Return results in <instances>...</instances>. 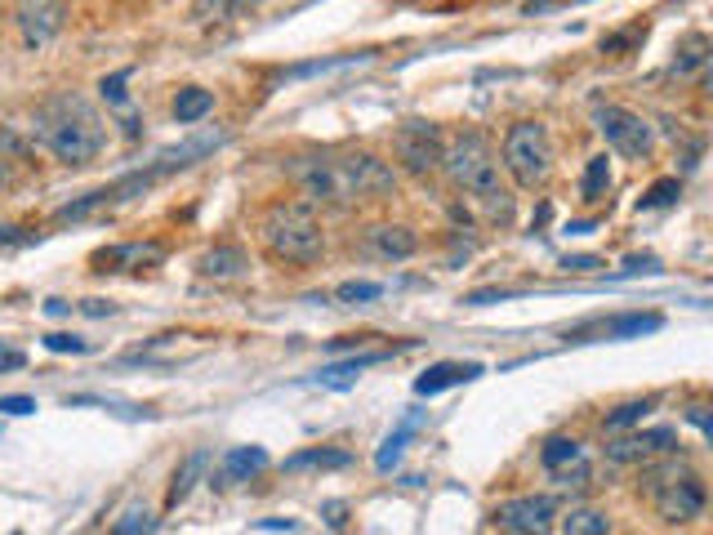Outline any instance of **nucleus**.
I'll return each mask as SVG.
<instances>
[{"mask_svg":"<svg viewBox=\"0 0 713 535\" xmlns=\"http://www.w3.org/2000/svg\"><path fill=\"white\" fill-rule=\"evenodd\" d=\"M562 268H567V273H597V268H607V263L593 259V254H567Z\"/></svg>","mask_w":713,"mask_h":535,"instance_id":"72a5a7b5","label":"nucleus"},{"mask_svg":"<svg viewBox=\"0 0 713 535\" xmlns=\"http://www.w3.org/2000/svg\"><path fill=\"white\" fill-rule=\"evenodd\" d=\"M259 241L272 259L290 268H312L325 254V233L308 201H272L259 219Z\"/></svg>","mask_w":713,"mask_h":535,"instance_id":"7ed1b4c3","label":"nucleus"},{"mask_svg":"<svg viewBox=\"0 0 713 535\" xmlns=\"http://www.w3.org/2000/svg\"><path fill=\"white\" fill-rule=\"evenodd\" d=\"M554 518H558V500L554 496H513V500L490 509V526L518 531V535L554 531Z\"/></svg>","mask_w":713,"mask_h":535,"instance_id":"1a4fd4ad","label":"nucleus"},{"mask_svg":"<svg viewBox=\"0 0 713 535\" xmlns=\"http://www.w3.org/2000/svg\"><path fill=\"white\" fill-rule=\"evenodd\" d=\"M5 183H10V170H5V160H0V192H5Z\"/></svg>","mask_w":713,"mask_h":535,"instance_id":"79ce46f5","label":"nucleus"},{"mask_svg":"<svg viewBox=\"0 0 713 535\" xmlns=\"http://www.w3.org/2000/svg\"><path fill=\"white\" fill-rule=\"evenodd\" d=\"M500 170H509V179L526 192L548 183V175H554V147H548V134L539 121L509 126V134L500 143Z\"/></svg>","mask_w":713,"mask_h":535,"instance_id":"423d86ee","label":"nucleus"},{"mask_svg":"<svg viewBox=\"0 0 713 535\" xmlns=\"http://www.w3.org/2000/svg\"><path fill=\"white\" fill-rule=\"evenodd\" d=\"M366 246H370L379 259H393V263H402V259L419 254V233H415V228H406V224H375V228L366 233Z\"/></svg>","mask_w":713,"mask_h":535,"instance_id":"ddd939ff","label":"nucleus"},{"mask_svg":"<svg viewBox=\"0 0 713 535\" xmlns=\"http://www.w3.org/2000/svg\"><path fill=\"white\" fill-rule=\"evenodd\" d=\"M161 263V246L152 241H121V246H103L90 259V273L107 277V273H139V268Z\"/></svg>","mask_w":713,"mask_h":535,"instance_id":"f8f14e48","label":"nucleus"},{"mask_svg":"<svg viewBox=\"0 0 713 535\" xmlns=\"http://www.w3.org/2000/svg\"><path fill=\"white\" fill-rule=\"evenodd\" d=\"M442 152H447V139H442V130L428 126V121H406L393 134V156L402 160V170H411V175H437V170H442Z\"/></svg>","mask_w":713,"mask_h":535,"instance_id":"0eeeda50","label":"nucleus"},{"mask_svg":"<svg viewBox=\"0 0 713 535\" xmlns=\"http://www.w3.org/2000/svg\"><path fill=\"white\" fill-rule=\"evenodd\" d=\"M562 535H607L611 531V518L602 509H571L562 513V522H554Z\"/></svg>","mask_w":713,"mask_h":535,"instance_id":"412c9836","label":"nucleus"},{"mask_svg":"<svg viewBox=\"0 0 713 535\" xmlns=\"http://www.w3.org/2000/svg\"><path fill=\"white\" fill-rule=\"evenodd\" d=\"M575 460H584V447L575 442V438H548L544 447H539V464L548 468V473H558V468H571Z\"/></svg>","mask_w":713,"mask_h":535,"instance_id":"393cba45","label":"nucleus"},{"mask_svg":"<svg viewBox=\"0 0 713 535\" xmlns=\"http://www.w3.org/2000/svg\"><path fill=\"white\" fill-rule=\"evenodd\" d=\"M597 130H602V139H607V143H611L620 156H629V160H646L651 147H655L651 126H646L638 112H629V107H616V103L597 107Z\"/></svg>","mask_w":713,"mask_h":535,"instance_id":"6e6552de","label":"nucleus"},{"mask_svg":"<svg viewBox=\"0 0 713 535\" xmlns=\"http://www.w3.org/2000/svg\"><path fill=\"white\" fill-rule=\"evenodd\" d=\"M678 197H682V179H678V175H669V179H655V183L642 192L638 210H665V205H674Z\"/></svg>","mask_w":713,"mask_h":535,"instance_id":"bb28decb","label":"nucleus"},{"mask_svg":"<svg viewBox=\"0 0 713 535\" xmlns=\"http://www.w3.org/2000/svg\"><path fill=\"white\" fill-rule=\"evenodd\" d=\"M642 491L651 496L655 513L669 526H687V522H700L704 509H709V487L704 477L682 460V455H661V464H651L642 473Z\"/></svg>","mask_w":713,"mask_h":535,"instance_id":"20e7f679","label":"nucleus"},{"mask_svg":"<svg viewBox=\"0 0 713 535\" xmlns=\"http://www.w3.org/2000/svg\"><path fill=\"white\" fill-rule=\"evenodd\" d=\"M687 419H691V424L700 428V433H709V428H713V424H709V411H704V406H691V411H687Z\"/></svg>","mask_w":713,"mask_h":535,"instance_id":"ea45409f","label":"nucleus"},{"mask_svg":"<svg viewBox=\"0 0 713 535\" xmlns=\"http://www.w3.org/2000/svg\"><path fill=\"white\" fill-rule=\"evenodd\" d=\"M23 156H32V143L14 126L0 121V160H23Z\"/></svg>","mask_w":713,"mask_h":535,"instance_id":"c85d7f7f","label":"nucleus"},{"mask_svg":"<svg viewBox=\"0 0 713 535\" xmlns=\"http://www.w3.org/2000/svg\"><path fill=\"white\" fill-rule=\"evenodd\" d=\"M411 428H415V419H411V424H406V428H397V433H393V438H389V442H383V451H379V455H375V464H379V468H383V473H389V468H393V464H397V460H402V447H406V438H411Z\"/></svg>","mask_w":713,"mask_h":535,"instance_id":"7c9ffc66","label":"nucleus"},{"mask_svg":"<svg viewBox=\"0 0 713 535\" xmlns=\"http://www.w3.org/2000/svg\"><path fill=\"white\" fill-rule=\"evenodd\" d=\"M321 518L331 522V526H344V522H348V504H344V500H325V504H321Z\"/></svg>","mask_w":713,"mask_h":535,"instance_id":"c9c22d12","label":"nucleus"},{"mask_svg":"<svg viewBox=\"0 0 713 535\" xmlns=\"http://www.w3.org/2000/svg\"><path fill=\"white\" fill-rule=\"evenodd\" d=\"M477 374H482L477 361H437V366H428L419 380H415V393L419 397H432V393H442V389H455V384L477 380Z\"/></svg>","mask_w":713,"mask_h":535,"instance_id":"4468645a","label":"nucleus"},{"mask_svg":"<svg viewBox=\"0 0 713 535\" xmlns=\"http://www.w3.org/2000/svg\"><path fill=\"white\" fill-rule=\"evenodd\" d=\"M353 455L348 451H335V447H312V451H299L286 460V473H304V468H348Z\"/></svg>","mask_w":713,"mask_h":535,"instance_id":"aec40b11","label":"nucleus"},{"mask_svg":"<svg viewBox=\"0 0 713 535\" xmlns=\"http://www.w3.org/2000/svg\"><path fill=\"white\" fill-rule=\"evenodd\" d=\"M0 411H5V415H32L36 402L32 397H0Z\"/></svg>","mask_w":713,"mask_h":535,"instance_id":"4c0bfd02","label":"nucleus"},{"mask_svg":"<svg viewBox=\"0 0 713 535\" xmlns=\"http://www.w3.org/2000/svg\"><path fill=\"white\" fill-rule=\"evenodd\" d=\"M205 468H210V451L205 447H197L179 468H175V482H170V496H166V504L170 509H179L188 496H192V487H197V482L205 477Z\"/></svg>","mask_w":713,"mask_h":535,"instance_id":"f3484780","label":"nucleus"},{"mask_svg":"<svg viewBox=\"0 0 713 535\" xmlns=\"http://www.w3.org/2000/svg\"><path fill=\"white\" fill-rule=\"evenodd\" d=\"M651 406H655L651 397H638V402H625V406H616V411H611L607 419H602V424H607V428H611V433H620V428H629V424H638V419H642V415H646Z\"/></svg>","mask_w":713,"mask_h":535,"instance_id":"cd10ccee","label":"nucleus"},{"mask_svg":"<svg viewBox=\"0 0 713 535\" xmlns=\"http://www.w3.org/2000/svg\"><path fill=\"white\" fill-rule=\"evenodd\" d=\"M611 188V160L607 152L602 156H589V170H584V183H580V197L584 201H602V192Z\"/></svg>","mask_w":713,"mask_h":535,"instance_id":"a878e982","label":"nucleus"},{"mask_svg":"<svg viewBox=\"0 0 713 535\" xmlns=\"http://www.w3.org/2000/svg\"><path fill=\"white\" fill-rule=\"evenodd\" d=\"M170 112H175L179 126H197V121H205V117L214 112V90H201V85L179 90L175 103H170Z\"/></svg>","mask_w":713,"mask_h":535,"instance_id":"a211bd4d","label":"nucleus"},{"mask_svg":"<svg viewBox=\"0 0 713 535\" xmlns=\"http://www.w3.org/2000/svg\"><path fill=\"white\" fill-rule=\"evenodd\" d=\"M442 170L455 183V192L473 197L490 224H509L513 219V192L500 175V156L490 152V143L482 134H460L447 143L442 152Z\"/></svg>","mask_w":713,"mask_h":535,"instance_id":"f03ea898","label":"nucleus"},{"mask_svg":"<svg viewBox=\"0 0 713 535\" xmlns=\"http://www.w3.org/2000/svg\"><path fill=\"white\" fill-rule=\"evenodd\" d=\"M259 468H268V451L263 447H233L224 455V482H241V477H250Z\"/></svg>","mask_w":713,"mask_h":535,"instance_id":"4be33fe9","label":"nucleus"},{"mask_svg":"<svg viewBox=\"0 0 713 535\" xmlns=\"http://www.w3.org/2000/svg\"><path fill=\"white\" fill-rule=\"evenodd\" d=\"M126 81H130V72L103 76V81H98V94H103V103L112 107V112H121V130L134 139V134H139V117H134V107H130V90H126Z\"/></svg>","mask_w":713,"mask_h":535,"instance_id":"dca6fc26","label":"nucleus"},{"mask_svg":"<svg viewBox=\"0 0 713 535\" xmlns=\"http://www.w3.org/2000/svg\"><path fill=\"white\" fill-rule=\"evenodd\" d=\"M250 531H299V522H290V518H259V522H250Z\"/></svg>","mask_w":713,"mask_h":535,"instance_id":"e433bc0d","label":"nucleus"},{"mask_svg":"<svg viewBox=\"0 0 713 535\" xmlns=\"http://www.w3.org/2000/svg\"><path fill=\"white\" fill-rule=\"evenodd\" d=\"M709 68V36L691 32L682 45H678V59H674V76H691V72H704Z\"/></svg>","mask_w":713,"mask_h":535,"instance_id":"5701e85b","label":"nucleus"},{"mask_svg":"<svg viewBox=\"0 0 713 535\" xmlns=\"http://www.w3.org/2000/svg\"><path fill=\"white\" fill-rule=\"evenodd\" d=\"M14 23H19L23 40H27L32 49H40V45H49L54 36L63 32V23H68V5H63V0H19Z\"/></svg>","mask_w":713,"mask_h":535,"instance_id":"9d476101","label":"nucleus"},{"mask_svg":"<svg viewBox=\"0 0 713 535\" xmlns=\"http://www.w3.org/2000/svg\"><path fill=\"white\" fill-rule=\"evenodd\" d=\"M112 531H117V535H134V531H156V518H152L147 509H130V513H126V518H121V522H117Z\"/></svg>","mask_w":713,"mask_h":535,"instance_id":"473e14b6","label":"nucleus"},{"mask_svg":"<svg viewBox=\"0 0 713 535\" xmlns=\"http://www.w3.org/2000/svg\"><path fill=\"white\" fill-rule=\"evenodd\" d=\"M379 295H383L379 282H344V286L335 290L340 304H370V299H379Z\"/></svg>","mask_w":713,"mask_h":535,"instance_id":"c756f323","label":"nucleus"},{"mask_svg":"<svg viewBox=\"0 0 713 535\" xmlns=\"http://www.w3.org/2000/svg\"><path fill=\"white\" fill-rule=\"evenodd\" d=\"M665 326V317H655V312H633V317H616V321H602V335H611V340H629V335H651V331H661Z\"/></svg>","mask_w":713,"mask_h":535,"instance_id":"b1692460","label":"nucleus"},{"mask_svg":"<svg viewBox=\"0 0 713 535\" xmlns=\"http://www.w3.org/2000/svg\"><path fill=\"white\" fill-rule=\"evenodd\" d=\"M389 353H361V357H348V361H335V366H325V370H317V380L321 384H331V389H348L357 374L366 370V366H375V361H383Z\"/></svg>","mask_w":713,"mask_h":535,"instance_id":"6ab92c4d","label":"nucleus"},{"mask_svg":"<svg viewBox=\"0 0 713 535\" xmlns=\"http://www.w3.org/2000/svg\"><path fill=\"white\" fill-rule=\"evenodd\" d=\"M27 366V353L14 348V344H0V370H23Z\"/></svg>","mask_w":713,"mask_h":535,"instance_id":"f704fd0d","label":"nucleus"},{"mask_svg":"<svg viewBox=\"0 0 713 535\" xmlns=\"http://www.w3.org/2000/svg\"><path fill=\"white\" fill-rule=\"evenodd\" d=\"M81 312H85V317H112V312H117V304H112V299H85V304H81Z\"/></svg>","mask_w":713,"mask_h":535,"instance_id":"58836bf2","label":"nucleus"},{"mask_svg":"<svg viewBox=\"0 0 713 535\" xmlns=\"http://www.w3.org/2000/svg\"><path fill=\"white\" fill-rule=\"evenodd\" d=\"M678 451V428H646V433H633V438H620L607 447V460L611 464H646L655 455H669Z\"/></svg>","mask_w":713,"mask_h":535,"instance_id":"9b49d317","label":"nucleus"},{"mask_svg":"<svg viewBox=\"0 0 713 535\" xmlns=\"http://www.w3.org/2000/svg\"><path fill=\"white\" fill-rule=\"evenodd\" d=\"M290 175L299 183V192L312 201V205H335V210H348L361 201L357 183H353V170H348V156L340 152H312V156H295L290 160Z\"/></svg>","mask_w":713,"mask_h":535,"instance_id":"39448f33","label":"nucleus"},{"mask_svg":"<svg viewBox=\"0 0 713 535\" xmlns=\"http://www.w3.org/2000/svg\"><path fill=\"white\" fill-rule=\"evenodd\" d=\"M45 348L49 353H90V340L68 335V331H54V335H45Z\"/></svg>","mask_w":713,"mask_h":535,"instance_id":"2f4dec72","label":"nucleus"},{"mask_svg":"<svg viewBox=\"0 0 713 535\" xmlns=\"http://www.w3.org/2000/svg\"><path fill=\"white\" fill-rule=\"evenodd\" d=\"M32 134H36V143H45L54 156H59L63 166H90L107 143L103 117L81 94H54L49 103H40Z\"/></svg>","mask_w":713,"mask_h":535,"instance_id":"f257e3e1","label":"nucleus"},{"mask_svg":"<svg viewBox=\"0 0 713 535\" xmlns=\"http://www.w3.org/2000/svg\"><path fill=\"white\" fill-rule=\"evenodd\" d=\"M197 268H201V277H210V282H241L250 273V259H246L241 246H214V250H205L197 259Z\"/></svg>","mask_w":713,"mask_h":535,"instance_id":"2eb2a0df","label":"nucleus"},{"mask_svg":"<svg viewBox=\"0 0 713 535\" xmlns=\"http://www.w3.org/2000/svg\"><path fill=\"white\" fill-rule=\"evenodd\" d=\"M45 308H49V312H54V317H63V312H68V299H49V304H45Z\"/></svg>","mask_w":713,"mask_h":535,"instance_id":"a19ab883","label":"nucleus"}]
</instances>
